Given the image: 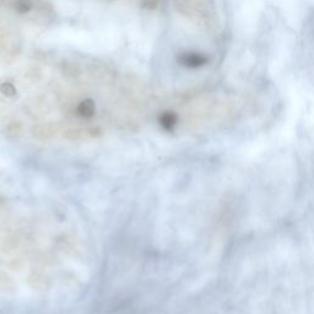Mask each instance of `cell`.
<instances>
[{
  "mask_svg": "<svg viewBox=\"0 0 314 314\" xmlns=\"http://www.w3.org/2000/svg\"><path fill=\"white\" fill-rule=\"evenodd\" d=\"M181 63L183 65L188 68H198V67H202L204 63L206 62L205 58H203L199 54H195V53H186L183 56H181Z\"/></svg>",
  "mask_w": 314,
  "mask_h": 314,
  "instance_id": "obj_1",
  "label": "cell"
},
{
  "mask_svg": "<svg viewBox=\"0 0 314 314\" xmlns=\"http://www.w3.org/2000/svg\"><path fill=\"white\" fill-rule=\"evenodd\" d=\"M78 114L82 118H91L95 114V102L92 100H84L78 106Z\"/></svg>",
  "mask_w": 314,
  "mask_h": 314,
  "instance_id": "obj_2",
  "label": "cell"
},
{
  "mask_svg": "<svg viewBox=\"0 0 314 314\" xmlns=\"http://www.w3.org/2000/svg\"><path fill=\"white\" fill-rule=\"evenodd\" d=\"M176 123H177V115L172 112H165L164 114L160 117V124L162 125V128L166 129V130H172L175 128Z\"/></svg>",
  "mask_w": 314,
  "mask_h": 314,
  "instance_id": "obj_3",
  "label": "cell"
},
{
  "mask_svg": "<svg viewBox=\"0 0 314 314\" xmlns=\"http://www.w3.org/2000/svg\"><path fill=\"white\" fill-rule=\"evenodd\" d=\"M15 9L16 12L21 14L29 13L32 9V3L30 0H18L15 4Z\"/></svg>",
  "mask_w": 314,
  "mask_h": 314,
  "instance_id": "obj_4",
  "label": "cell"
},
{
  "mask_svg": "<svg viewBox=\"0 0 314 314\" xmlns=\"http://www.w3.org/2000/svg\"><path fill=\"white\" fill-rule=\"evenodd\" d=\"M0 92L4 96H7V97H14L16 95V89L10 82H5V84L0 86Z\"/></svg>",
  "mask_w": 314,
  "mask_h": 314,
  "instance_id": "obj_5",
  "label": "cell"
}]
</instances>
